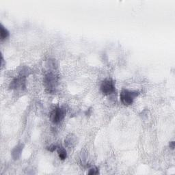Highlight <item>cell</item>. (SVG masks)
<instances>
[{
    "label": "cell",
    "mask_w": 175,
    "mask_h": 175,
    "mask_svg": "<svg viewBox=\"0 0 175 175\" xmlns=\"http://www.w3.org/2000/svg\"><path fill=\"white\" fill-rule=\"evenodd\" d=\"M170 148L171 149H174V141L170 142Z\"/></svg>",
    "instance_id": "cell-12"
},
{
    "label": "cell",
    "mask_w": 175,
    "mask_h": 175,
    "mask_svg": "<svg viewBox=\"0 0 175 175\" xmlns=\"http://www.w3.org/2000/svg\"><path fill=\"white\" fill-rule=\"evenodd\" d=\"M0 28H1V33H0V38H1V40L3 41L6 39V38L9 36L10 35V32L4 26H3L2 24H1L0 25Z\"/></svg>",
    "instance_id": "cell-8"
},
{
    "label": "cell",
    "mask_w": 175,
    "mask_h": 175,
    "mask_svg": "<svg viewBox=\"0 0 175 175\" xmlns=\"http://www.w3.org/2000/svg\"><path fill=\"white\" fill-rule=\"evenodd\" d=\"M101 90L104 95H110L115 91V85L114 81L110 78L103 81L101 85Z\"/></svg>",
    "instance_id": "cell-4"
},
{
    "label": "cell",
    "mask_w": 175,
    "mask_h": 175,
    "mask_svg": "<svg viewBox=\"0 0 175 175\" xmlns=\"http://www.w3.org/2000/svg\"><path fill=\"white\" fill-rule=\"evenodd\" d=\"M77 144V138L75 136L73 135H70L67 136V138L65 139V145L68 148H72L75 146Z\"/></svg>",
    "instance_id": "cell-7"
},
{
    "label": "cell",
    "mask_w": 175,
    "mask_h": 175,
    "mask_svg": "<svg viewBox=\"0 0 175 175\" xmlns=\"http://www.w3.org/2000/svg\"><path fill=\"white\" fill-rule=\"evenodd\" d=\"M23 149V145L22 144H19L18 145L15 146L13 151H12V156H13V159H19V158L21 157V153Z\"/></svg>",
    "instance_id": "cell-6"
},
{
    "label": "cell",
    "mask_w": 175,
    "mask_h": 175,
    "mask_svg": "<svg viewBox=\"0 0 175 175\" xmlns=\"http://www.w3.org/2000/svg\"><path fill=\"white\" fill-rule=\"evenodd\" d=\"M57 154L61 160H64L67 157V150H66L63 147H58L57 148Z\"/></svg>",
    "instance_id": "cell-9"
},
{
    "label": "cell",
    "mask_w": 175,
    "mask_h": 175,
    "mask_svg": "<svg viewBox=\"0 0 175 175\" xmlns=\"http://www.w3.org/2000/svg\"><path fill=\"white\" fill-rule=\"evenodd\" d=\"M26 77L19 75L10 83V88L13 90H23L25 88Z\"/></svg>",
    "instance_id": "cell-5"
},
{
    "label": "cell",
    "mask_w": 175,
    "mask_h": 175,
    "mask_svg": "<svg viewBox=\"0 0 175 175\" xmlns=\"http://www.w3.org/2000/svg\"><path fill=\"white\" fill-rule=\"evenodd\" d=\"M56 149H57V146H56V145H51V146H49V147L47 148V150H49L50 152H53L54 150H56Z\"/></svg>",
    "instance_id": "cell-11"
},
{
    "label": "cell",
    "mask_w": 175,
    "mask_h": 175,
    "mask_svg": "<svg viewBox=\"0 0 175 175\" xmlns=\"http://www.w3.org/2000/svg\"><path fill=\"white\" fill-rule=\"evenodd\" d=\"M139 92L130 91L124 89L120 92V99L121 102L124 106H130L133 103L134 99L139 95Z\"/></svg>",
    "instance_id": "cell-1"
},
{
    "label": "cell",
    "mask_w": 175,
    "mask_h": 175,
    "mask_svg": "<svg viewBox=\"0 0 175 175\" xmlns=\"http://www.w3.org/2000/svg\"><path fill=\"white\" fill-rule=\"evenodd\" d=\"M43 81L46 90L49 93H53L55 92L57 85V77L55 74L52 73H48L44 77Z\"/></svg>",
    "instance_id": "cell-2"
},
{
    "label": "cell",
    "mask_w": 175,
    "mask_h": 175,
    "mask_svg": "<svg viewBox=\"0 0 175 175\" xmlns=\"http://www.w3.org/2000/svg\"><path fill=\"white\" fill-rule=\"evenodd\" d=\"M66 115L65 110L63 108L57 107L50 114V119L54 124H58L64 119Z\"/></svg>",
    "instance_id": "cell-3"
},
{
    "label": "cell",
    "mask_w": 175,
    "mask_h": 175,
    "mask_svg": "<svg viewBox=\"0 0 175 175\" xmlns=\"http://www.w3.org/2000/svg\"><path fill=\"white\" fill-rule=\"evenodd\" d=\"M99 173V169L96 168V167H95V168H92L90 170V171H89V172H88V174L93 175V174H98Z\"/></svg>",
    "instance_id": "cell-10"
}]
</instances>
